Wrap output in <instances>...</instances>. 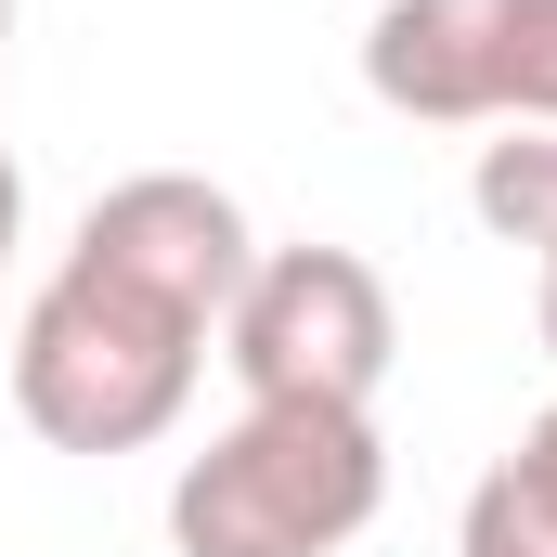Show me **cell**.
Segmentation results:
<instances>
[{
    "label": "cell",
    "instance_id": "obj_1",
    "mask_svg": "<svg viewBox=\"0 0 557 557\" xmlns=\"http://www.w3.org/2000/svg\"><path fill=\"white\" fill-rule=\"evenodd\" d=\"M208 350H221V337H208L195 311L91 273V260H52V285H39L26 324H13V416L39 428L52 454H143V441L182 428Z\"/></svg>",
    "mask_w": 557,
    "mask_h": 557
},
{
    "label": "cell",
    "instance_id": "obj_2",
    "mask_svg": "<svg viewBox=\"0 0 557 557\" xmlns=\"http://www.w3.org/2000/svg\"><path fill=\"white\" fill-rule=\"evenodd\" d=\"M389 506V441L376 416L324 403H247L208 454L169 480V557H337Z\"/></svg>",
    "mask_w": 557,
    "mask_h": 557
},
{
    "label": "cell",
    "instance_id": "obj_3",
    "mask_svg": "<svg viewBox=\"0 0 557 557\" xmlns=\"http://www.w3.org/2000/svg\"><path fill=\"white\" fill-rule=\"evenodd\" d=\"M221 363L247 403H324V416H376L389 363H403V311L363 247H260L234 311H221Z\"/></svg>",
    "mask_w": 557,
    "mask_h": 557
},
{
    "label": "cell",
    "instance_id": "obj_4",
    "mask_svg": "<svg viewBox=\"0 0 557 557\" xmlns=\"http://www.w3.org/2000/svg\"><path fill=\"white\" fill-rule=\"evenodd\" d=\"M363 91L416 131H557V0H389Z\"/></svg>",
    "mask_w": 557,
    "mask_h": 557
},
{
    "label": "cell",
    "instance_id": "obj_5",
    "mask_svg": "<svg viewBox=\"0 0 557 557\" xmlns=\"http://www.w3.org/2000/svg\"><path fill=\"white\" fill-rule=\"evenodd\" d=\"M65 260L143 285V298H169V311H195V324L221 337V311H234L247 260H260V234H247V208H234L208 169H131V182H104V195L78 208V247H65Z\"/></svg>",
    "mask_w": 557,
    "mask_h": 557
},
{
    "label": "cell",
    "instance_id": "obj_6",
    "mask_svg": "<svg viewBox=\"0 0 557 557\" xmlns=\"http://www.w3.org/2000/svg\"><path fill=\"white\" fill-rule=\"evenodd\" d=\"M467 557H557V403L519 428V454H493L467 480V519H454Z\"/></svg>",
    "mask_w": 557,
    "mask_h": 557
},
{
    "label": "cell",
    "instance_id": "obj_7",
    "mask_svg": "<svg viewBox=\"0 0 557 557\" xmlns=\"http://www.w3.org/2000/svg\"><path fill=\"white\" fill-rule=\"evenodd\" d=\"M467 208H480V234H506V247L557 234V131H493L480 169H467Z\"/></svg>",
    "mask_w": 557,
    "mask_h": 557
},
{
    "label": "cell",
    "instance_id": "obj_8",
    "mask_svg": "<svg viewBox=\"0 0 557 557\" xmlns=\"http://www.w3.org/2000/svg\"><path fill=\"white\" fill-rule=\"evenodd\" d=\"M532 337L557 350V234H532Z\"/></svg>",
    "mask_w": 557,
    "mask_h": 557
},
{
    "label": "cell",
    "instance_id": "obj_9",
    "mask_svg": "<svg viewBox=\"0 0 557 557\" xmlns=\"http://www.w3.org/2000/svg\"><path fill=\"white\" fill-rule=\"evenodd\" d=\"M13 234H26V169H13V143H0V260H13Z\"/></svg>",
    "mask_w": 557,
    "mask_h": 557
},
{
    "label": "cell",
    "instance_id": "obj_10",
    "mask_svg": "<svg viewBox=\"0 0 557 557\" xmlns=\"http://www.w3.org/2000/svg\"><path fill=\"white\" fill-rule=\"evenodd\" d=\"M0 52H13V0H0Z\"/></svg>",
    "mask_w": 557,
    "mask_h": 557
}]
</instances>
